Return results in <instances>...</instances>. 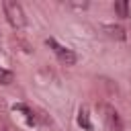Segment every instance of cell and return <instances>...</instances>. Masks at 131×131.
I'll use <instances>...</instances> for the list:
<instances>
[{
	"label": "cell",
	"instance_id": "obj_3",
	"mask_svg": "<svg viewBox=\"0 0 131 131\" xmlns=\"http://www.w3.org/2000/svg\"><path fill=\"white\" fill-rule=\"evenodd\" d=\"M102 113H104L102 117H104L108 129H113V131H123V121H121L119 113H117L111 104H102Z\"/></svg>",
	"mask_w": 131,
	"mask_h": 131
},
{
	"label": "cell",
	"instance_id": "obj_2",
	"mask_svg": "<svg viewBox=\"0 0 131 131\" xmlns=\"http://www.w3.org/2000/svg\"><path fill=\"white\" fill-rule=\"evenodd\" d=\"M47 45L51 47V51L57 55V59H59L63 66H74V63H76V59H78V57H76V53H74L72 49H68L66 45L57 43L53 37H49V39H47Z\"/></svg>",
	"mask_w": 131,
	"mask_h": 131
},
{
	"label": "cell",
	"instance_id": "obj_1",
	"mask_svg": "<svg viewBox=\"0 0 131 131\" xmlns=\"http://www.w3.org/2000/svg\"><path fill=\"white\" fill-rule=\"evenodd\" d=\"M2 8H4V16L8 20V25L12 29H23L27 25V16H25V10L18 2L14 0H4L2 2Z\"/></svg>",
	"mask_w": 131,
	"mask_h": 131
},
{
	"label": "cell",
	"instance_id": "obj_7",
	"mask_svg": "<svg viewBox=\"0 0 131 131\" xmlns=\"http://www.w3.org/2000/svg\"><path fill=\"white\" fill-rule=\"evenodd\" d=\"M12 80H14L12 72H8V70L0 68V84H2V86H8V84H12Z\"/></svg>",
	"mask_w": 131,
	"mask_h": 131
},
{
	"label": "cell",
	"instance_id": "obj_8",
	"mask_svg": "<svg viewBox=\"0 0 131 131\" xmlns=\"http://www.w3.org/2000/svg\"><path fill=\"white\" fill-rule=\"evenodd\" d=\"M66 6H68V8H74V10H86V8H88V2H82V0H68Z\"/></svg>",
	"mask_w": 131,
	"mask_h": 131
},
{
	"label": "cell",
	"instance_id": "obj_5",
	"mask_svg": "<svg viewBox=\"0 0 131 131\" xmlns=\"http://www.w3.org/2000/svg\"><path fill=\"white\" fill-rule=\"evenodd\" d=\"M78 123H80V127H84L86 131H90V129H92L90 115H88V108H86V106H82V108H80V113H78Z\"/></svg>",
	"mask_w": 131,
	"mask_h": 131
},
{
	"label": "cell",
	"instance_id": "obj_9",
	"mask_svg": "<svg viewBox=\"0 0 131 131\" xmlns=\"http://www.w3.org/2000/svg\"><path fill=\"white\" fill-rule=\"evenodd\" d=\"M0 131H10V129H8V125H6L4 121H0Z\"/></svg>",
	"mask_w": 131,
	"mask_h": 131
},
{
	"label": "cell",
	"instance_id": "obj_4",
	"mask_svg": "<svg viewBox=\"0 0 131 131\" xmlns=\"http://www.w3.org/2000/svg\"><path fill=\"white\" fill-rule=\"evenodd\" d=\"M102 31L106 33V37L111 39H117V41H125V29L121 25H102Z\"/></svg>",
	"mask_w": 131,
	"mask_h": 131
},
{
	"label": "cell",
	"instance_id": "obj_6",
	"mask_svg": "<svg viewBox=\"0 0 131 131\" xmlns=\"http://www.w3.org/2000/svg\"><path fill=\"white\" fill-rule=\"evenodd\" d=\"M115 12H117L121 18L129 16V4H127L125 0H119V2H115Z\"/></svg>",
	"mask_w": 131,
	"mask_h": 131
}]
</instances>
